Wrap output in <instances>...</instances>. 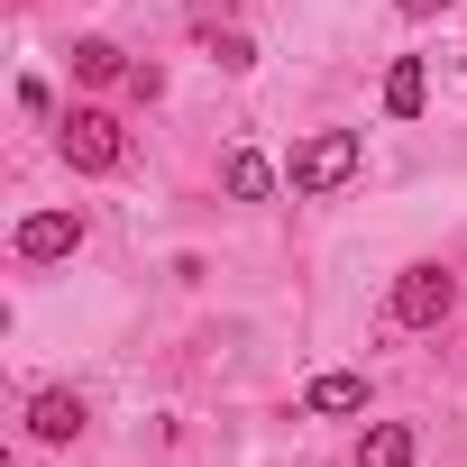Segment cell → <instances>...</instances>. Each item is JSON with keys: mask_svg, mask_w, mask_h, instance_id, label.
<instances>
[{"mask_svg": "<svg viewBox=\"0 0 467 467\" xmlns=\"http://www.w3.org/2000/svg\"><path fill=\"white\" fill-rule=\"evenodd\" d=\"M358 156H367V147H358V129H312V138L294 147V165H285V183H294L303 202H321V192H339V183L358 174Z\"/></svg>", "mask_w": 467, "mask_h": 467, "instance_id": "1", "label": "cell"}, {"mask_svg": "<svg viewBox=\"0 0 467 467\" xmlns=\"http://www.w3.org/2000/svg\"><path fill=\"white\" fill-rule=\"evenodd\" d=\"M56 147H65V165H74V174H119V165H129V129H119L110 110H92V101H83V110H65Z\"/></svg>", "mask_w": 467, "mask_h": 467, "instance_id": "2", "label": "cell"}, {"mask_svg": "<svg viewBox=\"0 0 467 467\" xmlns=\"http://www.w3.org/2000/svg\"><path fill=\"white\" fill-rule=\"evenodd\" d=\"M385 312H394V330H440V321L458 312V275L421 257V266H403V275H394V294H385Z\"/></svg>", "mask_w": 467, "mask_h": 467, "instance_id": "3", "label": "cell"}, {"mask_svg": "<svg viewBox=\"0 0 467 467\" xmlns=\"http://www.w3.org/2000/svg\"><path fill=\"white\" fill-rule=\"evenodd\" d=\"M10 248H19L28 266H56V257H74V248H83V211H28Z\"/></svg>", "mask_w": 467, "mask_h": 467, "instance_id": "4", "label": "cell"}, {"mask_svg": "<svg viewBox=\"0 0 467 467\" xmlns=\"http://www.w3.org/2000/svg\"><path fill=\"white\" fill-rule=\"evenodd\" d=\"M28 440H47V449L83 440V394H74V385H37V394H28Z\"/></svg>", "mask_w": 467, "mask_h": 467, "instance_id": "5", "label": "cell"}, {"mask_svg": "<svg viewBox=\"0 0 467 467\" xmlns=\"http://www.w3.org/2000/svg\"><path fill=\"white\" fill-rule=\"evenodd\" d=\"M303 412H321V421H348V412H367V376H358V367H321V376L303 385Z\"/></svg>", "mask_w": 467, "mask_h": 467, "instance_id": "6", "label": "cell"}, {"mask_svg": "<svg viewBox=\"0 0 467 467\" xmlns=\"http://www.w3.org/2000/svg\"><path fill=\"white\" fill-rule=\"evenodd\" d=\"M220 183H229V202H266V192H275L285 174H275V165H266L257 147H229V156H220Z\"/></svg>", "mask_w": 467, "mask_h": 467, "instance_id": "7", "label": "cell"}, {"mask_svg": "<svg viewBox=\"0 0 467 467\" xmlns=\"http://www.w3.org/2000/svg\"><path fill=\"white\" fill-rule=\"evenodd\" d=\"M421 101H431V65H421V56H394V74H385V119H421Z\"/></svg>", "mask_w": 467, "mask_h": 467, "instance_id": "8", "label": "cell"}, {"mask_svg": "<svg viewBox=\"0 0 467 467\" xmlns=\"http://www.w3.org/2000/svg\"><path fill=\"white\" fill-rule=\"evenodd\" d=\"M358 467H412V431H403V421H367Z\"/></svg>", "mask_w": 467, "mask_h": 467, "instance_id": "9", "label": "cell"}, {"mask_svg": "<svg viewBox=\"0 0 467 467\" xmlns=\"http://www.w3.org/2000/svg\"><path fill=\"white\" fill-rule=\"evenodd\" d=\"M74 74H83V83H119V74H129V56H119L110 37H83V47H74Z\"/></svg>", "mask_w": 467, "mask_h": 467, "instance_id": "10", "label": "cell"}, {"mask_svg": "<svg viewBox=\"0 0 467 467\" xmlns=\"http://www.w3.org/2000/svg\"><path fill=\"white\" fill-rule=\"evenodd\" d=\"M211 65H220V74H248V65H257V37H248V28H211Z\"/></svg>", "mask_w": 467, "mask_h": 467, "instance_id": "11", "label": "cell"}, {"mask_svg": "<svg viewBox=\"0 0 467 467\" xmlns=\"http://www.w3.org/2000/svg\"><path fill=\"white\" fill-rule=\"evenodd\" d=\"M394 10H403V19H440V10H449V0H394Z\"/></svg>", "mask_w": 467, "mask_h": 467, "instance_id": "12", "label": "cell"}]
</instances>
